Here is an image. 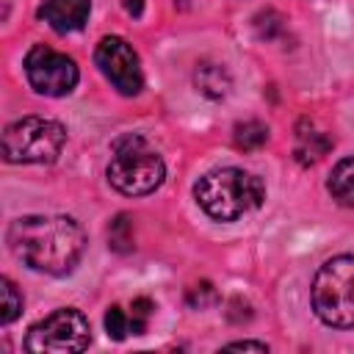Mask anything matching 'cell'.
I'll return each mask as SVG.
<instances>
[{
  "label": "cell",
  "mask_w": 354,
  "mask_h": 354,
  "mask_svg": "<svg viewBox=\"0 0 354 354\" xmlns=\"http://www.w3.org/2000/svg\"><path fill=\"white\" fill-rule=\"evenodd\" d=\"M6 238L17 260L50 277L75 271L86 252V232L72 216H19Z\"/></svg>",
  "instance_id": "6da1fadb"
},
{
  "label": "cell",
  "mask_w": 354,
  "mask_h": 354,
  "mask_svg": "<svg viewBox=\"0 0 354 354\" xmlns=\"http://www.w3.org/2000/svg\"><path fill=\"white\" fill-rule=\"evenodd\" d=\"M196 205L216 221H238L257 210L266 199V185L257 174L238 166H221L202 174L194 185Z\"/></svg>",
  "instance_id": "7a4b0ae2"
},
{
  "label": "cell",
  "mask_w": 354,
  "mask_h": 354,
  "mask_svg": "<svg viewBox=\"0 0 354 354\" xmlns=\"http://www.w3.org/2000/svg\"><path fill=\"white\" fill-rule=\"evenodd\" d=\"M108 183L124 196H147L160 188L166 163L160 152L138 133H127L113 141L108 160Z\"/></svg>",
  "instance_id": "3957f363"
},
{
  "label": "cell",
  "mask_w": 354,
  "mask_h": 354,
  "mask_svg": "<svg viewBox=\"0 0 354 354\" xmlns=\"http://www.w3.org/2000/svg\"><path fill=\"white\" fill-rule=\"evenodd\" d=\"M315 315L335 329H354V254L329 257L310 288Z\"/></svg>",
  "instance_id": "277c9868"
},
{
  "label": "cell",
  "mask_w": 354,
  "mask_h": 354,
  "mask_svg": "<svg viewBox=\"0 0 354 354\" xmlns=\"http://www.w3.org/2000/svg\"><path fill=\"white\" fill-rule=\"evenodd\" d=\"M66 144V127L44 116H22L3 133V158L8 163H53Z\"/></svg>",
  "instance_id": "5b68a950"
},
{
  "label": "cell",
  "mask_w": 354,
  "mask_h": 354,
  "mask_svg": "<svg viewBox=\"0 0 354 354\" xmlns=\"http://www.w3.org/2000/svg\"><path fill=\"white\" fill-rule=\"evenodd\" d=\"M91 326L88 318L75 307H58L25 335V348L33 354H75L88 348Z\"/></svg>",
  "instance_id": "8992f818"
},
{
  "label": "cell",
  "mask_w": 354,
  "mask_h": 354,
  "mask_svg": "<svg viewBox=\"0 0 354 354\" xmlns=\"http://www.w3.org/2000/svg\"><path fill=\"white\" fill-rule=\"evenodd\" d=\"M25 77L36 94L44 97H66L77 80V64L66 53H58L47 44H33L25 55Z\"/></svg>",
  "instance_id": "52a82bcc"
},
{
  "label": "cell",
  "mask_w": 354,
  "mask_h": 354,
  "mask_svg": "<svg viewBox=\"0 0 354 354\" xmlns=\"http://www.w3.org/2000/svg\"><path fill=\"white\" fill-rule=\"evenodd\" d=\"M94 61H97L102 77L119 94L136 97L144 88V72H141L138 53L122 36H102L94 50Z\"/></svg>",
  "instance_id": "ba28073f"
},
{
  "label": "cell",
  "mask_w": 354,
  "mask_h": 354,
  "mask_svg": "<svg viewBox=\"0 0 354 354\" xmlns=\"http://www.w3.org/2000/svg\"><path fill=\"white\" fill-rule=\"evenodd\" d=\"M91 0H44L39 6V19H44L55 33L80 30L88 22Z\"/></svg>",
  "instance_id": "9c48e42d"
},
{
  "label": "cell",
  "mask_w": 354,
  "mask_h": 354,
  "mask_svg": "<svg viewBox=\"0 0 354 354\" xmlns=\"http://www.w3.org/2000/svg\"><path fill=\"white\" fill-rule=\"evenodd\" d=\"M194 86L207 100H224L232 88V77L224 64L216 61H199L194 69Z\"/></svg>",
  "instance_id": "30bf717a"
},
{
  "label": "cell",
  "mask_w": 354,
  "mask_h": 354,
  "mask_svg": "<svg viewBox=\"0 0 354 354\" xmlns=\"http://www.w3.org/2000/svg\"><path fill=\"white\" fill-rule=\"evenodd\" d=\"M332 138L324 130H315V124L310 119H301L296 127V160L301 166H310L315 160H321L329 149H332Z\"/></svg>",
  "instance_id": "8fae6325"
},
{
  "label": "cell",
  "mask_w": 354,
  "mask_h": 354,
  "mask_svg": "<svg viewBox=\"0 0 354 354\" xmlns=\"http://www.w3.org/2000/svg\"><path fill=\"white\" fill-rule=\"evenodd\" d=\"M326 188L337 205L354 210V158L337 160V166L332 169L329 180H326Z\"/></svg>",
  "instance_id": "7c38bea8"
},
{
  "label": "cell",
  "mask_w": 354,
  "mask_h": 354,
  "mask_svg": "<svg viewBox=\"0 0 354 354\" xmlns=\"http://www.w3.org/2000/svg\"><path fill=\"white\" fill-rule=\"evenodd\" d=\"M268 141V127L257 119H246V122H238L235 130H232V144L241 149V152H254L260 149L263 144Z\"/></svg>",
  "instance_id": "4fadbf2b"
},
{
  "label": "cell",
  "mask_w": 354,
  "mask_h": 354,
  "mask_svg": "<svg viewBox=\"0 0 354 354\" xmlns=\"http://www.w3.org/2000/svg\"><path fill=\"white\" fill-rule=\"evenodd\" d=\"M108 246L113 252H119V254L133 252V246H136L133 243V218L127 213H119L111 221V227H108Z\"/></svg>",
  "instance_id": "5bb4252c"
},
{
  "label": "cell",
  "mask_w": 354,
  "mask_h": 354,
  "mask_svg": "<svg viewBox=\"0 0 354 354\" xmlns=\"http://www.w3.org/2000/svg\"><path fill=\"white\" fill-rule=\"evenodd\" d=\"M105 332H108V337H113V340H124L127 335H138L130 310H124V307H119V304L108 307V313H105Z\"/></svg>",
  "instance_id": "9a60e30c"
},
{
  "label": "cell",
  "mask_w": 354,
  "mask_h": 354,
  "mask_svg": "<svg viewBox=\"0 0 354 354\" xmlns=\"http://www.w3.org/2000/svg\"><path fill=\"white\" fill-rule=\"evenodd\" d=\"M0 299H3V304H0V324L8 326L22 313V293H19V288L8 277L0 279Z\"/></svg>",
  "instance_id": "2e32d148"
},
{
  "label": "cell",
  "mask_w": 354,
  "mask_h": 354,
  "mask_svg": "<svg viewBox=\"0 0 354 354\" xmlns=\"http://www.w3.org/2000/svg\"><path fill=\"white\" fill-rule=\"evenodd\" d=\"M216 299V290H213V285L210 282H202V285H194L191 290H188V304L191 307H205L207 301H213Z\"/></svg>",
  "instance_id": "e0dca14e"
},
{
  "label": "cell",
  "mask_w": 354,
  "mask_h": 354,
  "mask_svg": "<svg viewBox=\"0 0 354 354\" xmlns=\"http://www.w3.org/2000/svg\"><path fill=\"white\" fill-rule=\"evenodd\" d=\"M227 348H235V351H268V343H260V340H235V343H227Z\"/></svg>",
  "instance_id": "ac0fdd59"
},
{
  "label": "cell",
  "mask_w": 354,
  "mask_h": 354,
  "mask_svg": "<svg viewBox=\"0 0 354 354\" xmlns=\"http://www.w3.org/2000/svg\"><path fill=\"white\" fill-rule=\"evenodd\" d=\"M122 6L130 17H141V11H144V0H122Z\"/></svg>",
  "instance_id": "d6986e66"
}]
</instances>
